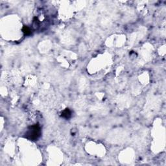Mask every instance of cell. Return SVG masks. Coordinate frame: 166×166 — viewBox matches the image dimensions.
<instances>
[{"label":"cell","instance_id":"obj_3","mask_svg":"<svg viewBox=\"0 0 166 166\" xmlns=\"http://www.w3.org/2000/svg\"><path fill=\"white\" fill-rule=\"evenodd\" d=\"M22 31H23V33H24L26 35H30L32 33L31 29L29 27H27V26H24V27H23V29H22Z\"/></svg>","mask_w":166,"mask_h":166},{"label":"cell","instance_id":"obj_1","mask_svg":"<svg viewBox=\"0 0 166 166\" xmlns=\"http://www.w3.org/2000/svg\"><path fill=\"white\" fill-rule=\"evenodd\" d=\"M41 128L38 125H33L27 128L25 133V137L31 141L37 140L41 136Z\"/></svg>","mask_w":166,"mask_h":166},{"label":"cell","instance_id":"obj_2","mask_svg":"<svg viewBox=\"0 0 166 166\" xmlns=\"http://www.w3.org/2000/svg\"><path fill=\"white\" fill-rule=\"evenodd\" d=\"M61 116L65 119H70L71 117V111L69 108H66L62 112Z\"/></svg>","mask_w":166,"mask_h":166}]
</instances>
